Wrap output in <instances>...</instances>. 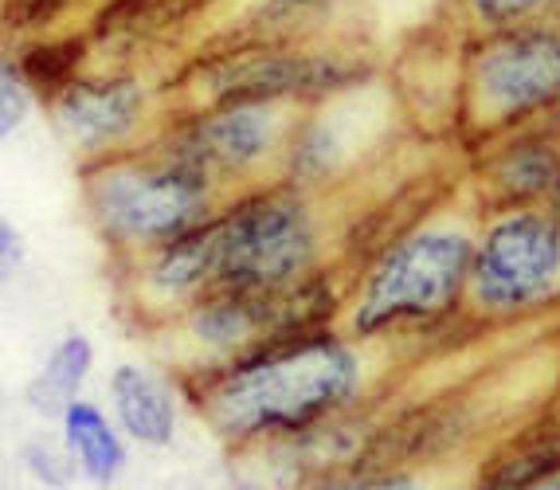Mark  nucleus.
Segmentation results:
<instances>
[{
    "mask_svg": "<svg viewBox=\"0 0 560 490\" xmlns=\"http://www.w3.org/2000/svg\"><path fill=\"white\" fill-rule=\"evenodd\" d=\"M396 353V346L322 326L177 381L208 432L240 455L373 408Z\"/></svg>",
    "mask_w": 560,
    "mask_h": 490,
    "instance_id": "nucleus-1",
    "label": "nucleus"
},
{
    "mask_svg": "<svg viewBox=\"0 0 560 490\" xmlns=\"http://www.w3.org/2000/svg\"><path fill=\"white\" fill-rule=\"evenodd\" d=\"M478 228L467 220H423L393 236L346 287L337 326L361 341L400 346L467 314Z\"/></svg>",
    "mask_w": 560,
    "mask_h": 490,
    "instance_id": "nucleus-2",
    "label": "nucleus"
},
{
    "mask_svg": "<svg viewBox=\"0 0 560 490\" xmlns=\"http://www.w3.org/2000/svg\"><path fill=\"white\" fill-rule=\"evenodd\" d=\"M341 306L346 291L326 271L287 291H212L177 318L161 322V330H168V349L161 353L173 377H188L228 365L271 341L337 326Z\"/></svg>",
    "mask_w": 560,
    "mask_h": 490,
    "instance_id": "nucleus-3",
    "label": "nucleus"
},
{
    "mask_svg": "<svg viewBox=\"0 0 560 490\" xmlns=\"http://www.w3.org/2000/svg\"><path fill=\"white\" fill-rule=\"evenodd\" d=\"M86 217L118 252L145 255L212 220L215 180L158 145L145 158H103L83 177Z\"/></svg>",
    "mask_w": 560,
    "mask_h": 490,
    "instance_id": "nucleus-4",
    "label": "nucleus"
},
{
    "mask_svg": "<svg viewBox=\"0 0 560 490\" xmlns=\"http://www.w3.org/2000/svg\"><path fill=\"white\" fill-rule=\"evenodd\" d=\"M215 291H287L326 271V232L302 185H271L228 200L212 220Z\"/></svg>",
    "mask_w": 560,
    "mask_h": 490,
    "instance_id": "nucleus-5",
    "label": "nucleus"
},
{
    "mask_svg": "<svg viewBox=\"0 0 560 490\" xmlns=\"http://www.w3.org/2000/svg\"><path fill=\"white\" fill-rule=\"evenodd\" d=\"M560 302V208H502L478 228L467 318L510 326Z\"/></svg>",
    "mask_w": 560,
    "mask_h": 490,
    "instance_id": "nucleus-6",
    "label": "nucleus"
},
{
    "mask_svg": "<svg viewBox=\"0 0 560 490\" xmlns=\"http://www.w3.org/2000/svg\"><path fill=\"white\" fill-rule=\"evenodd\" d=\"M287 106L290 103H212L161 145L200 165L215 185L252 177L267 161H282L287 153L290 130L299 122Z\"/></svg>",
    "mask_w": 560,
    "mask_h": 490,
    "instance_id": "nucleus-7",
    "label": "nucleus"
},
{
    "mask_svg": "<svg viewBox=\"0 0 560 490\" xmlns=\"http://www.w3.org/2000/svg\"><path fill=\"white\" fill-rule=\"evenodd\" d=\"M470 91L486 126H514L560 106V32H517L486 44Z\"/></svg>",
    "mask_w": 560,
    "mask_h": 490,
    "instance_id": "nucleus-8",
    "label": "nucleus"
},
{
    "mask_svg": "<svg viewBox=\"0 0 560 490\" xmlns=\"http://www.w3.org/2000/svg\"><path fill=\"white\" fill-rule=\"evenodd\" d=\"M361 79V71L341 59L287 56V51H255L228 63L208 67L200 75V95L212 103H299L329 98Z\"/></svg>",
    "mask_w": 560,
    "mask_h": 490,
    "instance_id": "nucleus-9",
    "label": "nucleus"
},
{
    "mask_svg": "<svg viewBox=\"0 0 560 490\" xmlns=\"http://www.w3.org/2000/svg\"><path fill=\"white\" fill-rule=\"evenodd\" d=\"M349 98L353 95L346 86V91L322 98V106L310 118L294 122L287 153H282V170H287L290 185L322 189L329 180L346 177L369 150V142L381 133V118L369 106L349 103Z\"/></svg>",
    "mask_w": 560,
    "mask_h": 490,
    "instance_id": "nucleus-10",
    "label": "nucleus"
},
{
    "mask_svg": "<svg viewBox=\"0 0 560 490\" xmlns=\"http://www.w3.org/2000/svg\"><path fill=\"white\" fill-rule=\"evenodd\" d=\"M145 91L133 79H83L67 83L51 103V122L79 153L106 158L141 130Z\"/></svg>",
    "mask_w": 560,
    "mask_h": 490,
    "instance_id": "nucleus-11",
    "label": "nucleus"
},
{
    "mask_svg": "<svg viewBox=\"0 0 560 490\" xmlns=\"http://www.w3.org/2000/svg\"><path fill=\"white\" fill-rule=\"evenodd\" d=\"M180 381L145 361H118L106 377V408L145 452H165L180 432Z\"/></svg>",
    "mask_w": 560,
    "mask_h": 490,
    "instance_id": "nucleus-12",
    "label": "nucleus"
},
{
    "mask_svg": "<svg viewBox=\"0 0 560 490\" xmlns=\"http://www.w3.org/2000/svg\"><path fill=\"white\" fill-rule=\"evenodd\" d=\"M490 455L463 459H369L318 475L299 490H467Z\"/></svg>",
    "mask_w": 560,
    "mask_h": 490,
    "instance_id": "nucleus-13",
    "label": "nucleus"
},
{
    "mask_svg": "<svg viewBox=\"0 0 560 490\" xmlns=\"http://www.w3.org/2000/svg\"><path fill=\"white\" fill-rule=\"evenodd\" d=\"M56 424L59 440L67 443V452H71V459L79 467V479H86L98 490H110L126 475V467H130V435L121 432L110 408L79 396Z\"/></svg>",
    "mask_w": 560,
    "mask_h": 490,
    "instance_id": "nucleus-14",
    "label": "nucleus"
},
{
    "mask_svg": "<svg viewBox=\"0 0 560 490\" xmlns=\"http://www.w3.org/2000/svg\"><path fill=\"white\" fill-rule=\"evenodd\" d=\"M560 180V145L552 138H510L486 161V185L505 208L552 200Z\"/></svg>",
    "mask_w": 560,
    "mask_h": 490,
    "instance_id": "nucleus-15",
    "label": "nucleus"
},
{
    "mask_svg": "<svg viewBox=\"0 0 560 490\" xmlns=\"http://www.w3.org/2000/svg\"><path fill=\"white\" fill-rule=\"evenodd\" d=\"M91 373H94V341L79 330L63 334L56 346L47 349L44 365L24 385V405L39 420H59L83 396Z\"/></svg>",
    "mask_w": 560,
    "mask_h": 490,
    "instance_id": "nucleus-16",
    "label": "nucleus"
},
{
    "mask_svg": "<svg viewBox=\"0 0 560 490\" xmlns=\"http://www.w3.org/2000/svg\"><path fill=\"white\" fill-rule=\"evenodd\" d=\"M482 471L505 490L529 487V482L560 471V412H549L545 420L517 432L505 447L490 452Z\"/></svg>",
    "mask_w": 560,
    "mask_h": 490,
    "instance_id": "nucleus-17",
    "label": "nucleus"
},
{
    "mask_svg": "<svg viewBox=\"0 0 560 490\" xmlns=\"http://www.w3.org/2000/svg\"><path fill=\"white\" fill-rule=\"evenodd\" d=\"M20 467L28 471V479H36L47 490H67L79 475L67 443L47 440V435H32V440L20 443Z\"/></svg>",
    "mask_w": 560,
    "mask_h": 490,
    "instance_id": "nucleus-18",
    "label": "nucleus"
},
{
    "mask_svg": "<svg viewBox=\"0 0 560 490\" xmlns=\"http://www.w3.org/2000/svg\"><path fill=\"white\" fill-rule=\"evenodd\" d=\"M24 118H28V86H24L16 67L9 63L0 75V130H4V138H12L24 126Z\"/></svg>",
    "mask_w": 560,
    "mask_h": 490,
    "instance_id": "nucleus-19",
    "label": "nucleus"
},
{
    "mask_svg": "<svg viewBox=\"0 0 560 490\" xmlns=\"http://www.w3.org/2000/svg\"><path fill=\"white\" fill-rule=\"evenodd\" d=\"M549 0H475V12L486 24H510V20H522L529 12H537Z\"/></svg>",
    "mask_w": 560,
    "mask_h": 490,
    "instance_id": "nucleus-20",
    "label": "nucleus"
},
{
    "mask_svg": "<svg viewBox=\"0 0 560 490\" xmlns=\"http://www.w3.org/2000/svg\"><path fill=\"white\" fill-rule=\"evenodd\" d=\"M0 259H4V271H16L20 259H24V244H20V232L4 220L0 224Z\"/></svg>",
    "mask_w": 560,
    "mask_h": 490,
    "instance_id": "nucleus-21",
    "label": "nucleus"
},
{
    "mask_svg": "<svg viewBox=\"0 0 560 490\" xmlns=\"http://www.w3.org/2000/svg\"><path fill=\"white\" fill-rule=\"evenodd\" d=\"M517 490H560V471H552V475H545V479H537V482H529V487H517Z\"/></svg>",
    "mask_w": 560,
    "mask_h": 490,
    "instance_id": "nucleus-22",
    "label": "nucleus"
},
{
    "mask_svg": "<svg viewBox=\"0 0 560 490\" xmlns=\"http://www.w3.org/2000/svg\"><path fill=\"white\" fill-rule=\"evenodd\" d=\"M467 490H505V487H498V482H494V479H490V475H486V471H482V475H478V479H475V482H470V487H467Z\"/></svg>",
    "mask_w": 560,
    "mask_h": 490,
    "instance_id": "nucleus-23",
    "label": "nucleus"
},
{
    "mask_svg": "<svg viewBox=\"0 0 560 490\" xmlns=\"http://www.w3.org/2000/svg\"><path fill=\"white\" fill-rule=\"evenodd\" d=\"M275 4H287V9H299V4H314V0H275Z\"/></svg>",
    "mask_w": 560,
    "mask_h": 490,
    "instance_id": "nucleus-24",
    "label": "nucleus"
},
{
    "mask_svg": "<svg viewBox=\"0 0 560 490\" xmlns=\"http://www.w3.org/2000/svg\"><path fill=\"white\" fill-rule=\"evenodd\" d=\"M552 208H560V180H557V192H552Z\"/></svg>",
    "mask_w": 560,
    "mask_h": 490,
    "instance_id": "nucleus-25",
    "label": "nucleus"
}]
</instances>
